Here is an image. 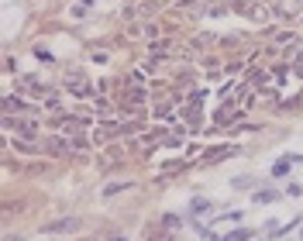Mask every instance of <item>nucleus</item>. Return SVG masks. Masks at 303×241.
<instances>
[{
  "label": "nucleus",
  "mask_w": 303,
  "mask_h": 241,
  "mask_svg": "<svg viewBox=\"0 0 303 241\" xmlns=\"http://www.w3.org/2000/svg\"><path fill=\"white\" fill-rule=\"evenodd\" d=\"M76 228V221H62V224H49L45 231H73Z\"/></svg>",
  "instance_id": "f257e3e1"
},
{
  "label": "nucleus",
  "mask_w": 303,
  "mask_h": 241,
  "mask_svg": "<svg viewBox=\"0 0 303 241\" xmlns=\"http://www.w3.org/2000/svg\"><path fill=\"white\" fill-rule=\"evenodd\" d=\"M248 238V231H234V235H227V238H221V241H245Z\"/></svg>",
  "instance_id": "f03ea898"
}]
</instances>
